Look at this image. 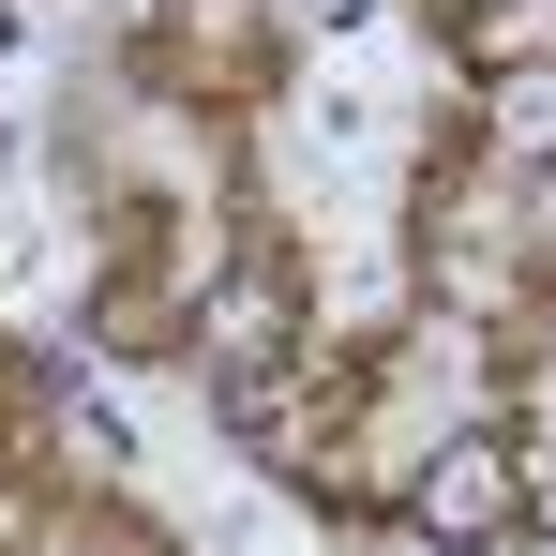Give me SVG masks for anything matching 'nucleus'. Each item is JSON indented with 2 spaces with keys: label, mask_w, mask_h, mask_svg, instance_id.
Listing matches in <instances>:
<instances>
[{
  "label": "nucleus",
  "mask_w": 556,
  "mask_h": 556,
  "mask_svg": "<svg viewBox=\"0 0 556 556\" xmlns=\"http://www.w3.org/2000/svg\"><path fill=\"white\" fill-rule=\"evenodd\" d=\"M496 151H556V76H496Z\"/></svg>",
  "instance_id": "2"
},
{
  "label": "nucleus",
  "mask_w": 556,
  "mask_h": 556,
  "mask_svg": "<svg viewBox=\"0 0 556 556\" xmlns=\"http://www.w3.org/2000/svg\"><path fill=\"white\" fill-rule=\"evenodd\" d=\"M421 527H437V542H496V527H511V452H496V437H452V452L421 466Z\"/></svg>",
  "instance_id": "1"
}]
</instances>
